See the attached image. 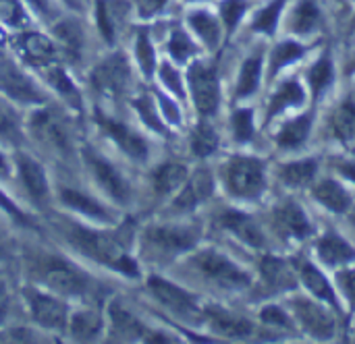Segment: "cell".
Instances as JSON below:
<instances>
[{
    "instance_id": "44dd1931",
    "label": "cell",
    "mask_w": 355,
    "mask_h": 344,
    "mask_svg": "<svg viewBox=\"0 0 355 344\" xmlns=\"http://www.w3.org/2000/svg\"><path fill=\"white\" fill-rule=\"evenodd\" d=\"M275 224L283 235L293 239H304L310 235V222L295 201H285L275 210Z\"/></svg>"
},
{
    "instance_id": "f6af8a7d",
    "label": "cell",
    "mask_w": 355,
    "mask_h": 344,
    "mask_svg": "<svg viewBox=\"0 0 355 344\" xmlns=\"http://www.w3.org/2000/svg\"><path fill=\"white\" fill-rule=\"evenodd\" d=\"M304 54V48L295 42H283L281 46H277L272 60H270V75H277L285 64L297 60Z\"/></svg>"
},
{
    "instance_id": "3957f363",
    "label": "cell",
    "mask_w": 355,
    "mask_h": 344,
    "mask_svg": "<svg viewBox=\"0 0 355 344\" xmlns=\"http://www.w3.org/2000/svg\"><path fill=\"white\" fill-rule=\"evenodd\" d=\"M27 127L46 150H52L58 156L73 154V133L69 129V123L58 110L50 108L48 104L35 106L27 120Z\"/></svg>"
},
{
    "instance_id": "d4e9b609",
    "label": "cell",
    "mask_w": 355,
    "mask_h": 344,
    "mask_svg": "<svg viewBox=\"0 0 355 344\" xmlns=\"http://www.w3.org/2000/svg\"><path fill=\"white\" fill-rule=\"evenodd\" d=\"M54 42L71 60H77L83 50V29L75 19H62L54 25Z\"/></svg>"
},
{
    "instance_id": "c3c4849f",
    "label": "cell",
    "mask_w": 355,
    "mask_h": 344,
    "mask_svg": "<svg viewBox=\"0 0 355 344\" xmlns=\"http://www.w3.org/2000/svg\"><path fill=\"white\" fill-rule=\"evenodd\" d=\"M233 133L239 143H248L254 137V114L252 110H237L233 114Z\"/></svg>"
},
{
    "instance_id": "d6986e66",
    "label": "cell",
    "mask_w": 355,
    "mask_h": 344,
    "mask_svg": "<svg viewBox=\"0 0 355 344\" xmlns=\"http://www.w3.org/2000/svg\"><path fill=\"white\" fill-rule=\"evenodd\" d=\"M129 12V4L123 0H98L96 2V25L106 44H114L116 33Z\"/></svg>"
},
{
    "instance_id": "e575fe53",
    "label": "cell",
    "mask_w": 355,
    "mask_h": 344,
    "mask_svg": "<svg viewBox=\"0 0 355 344\" xmlns=\"http://www.w3.org/2000/svg\"><path fill=\"white\" fill-rule=\"evenodd\" d=\"M133 56L137 62V69L146 75L152 77L156 71V52H154V44L150 39L148 29H139L135 35V44H133Z\"/></svg>"
},
{
    "instance_id": "be15d7a7",
    "label": "cell",
    "mask_w": 355,
    "mask_h": 344,
    "mask_svg": "<svg viewBox=\"0 0 355 344\" xmlns=\"http://www.w3.org/2000/svg\"><path fill=\"white\" fill-rule=\"evenodd\" d=\"M6 31H4V25L0 23V48H4V44H6Z\"/></svg>"
},
{
    "instance_id": "ee69618b",
    "label": "cell",
    "mask_w": 355,
    "mask_h": 344,
    "mask_svg": "<svg viewBox=\"0 0 355 344\" xmlns=\"http://www.w3.org/2000/svg\"><path fill=\"white\" fill-rule=\"evenodd\" d=\"M168 54L173 60L183 64L196 54V44L191 42V37L183 29L177 27L171 31V37H168Z\"/></svg>"
},
{
    "instance_id": "e7e4bbea",
    "label": "cell",
    "mask_w": 355,
    "mask_h": 344,
    "mask_svg": "<svg viewBox=\"0 0 355 344\" xmlns=\"http://www.w3.org/2000/svg\"><path fill=\"white\" fill-rule=\"evenodd\" d=\"M352 224H354V228H355V214L352 216Z\"/></svg>"
},
{
    "instance_id": "6125c7cd",
    "label": "cell",
    "mask_w": 355,
    "mask_h": 344,
    "mask_svg": "<svg viewBox=\"0 0 355 344\" xmlns=\"http://www.w3.org/2000/svg\"><path fill=\"white\" fill-rule=\"evenodd\" d=\"M60 2H62L64 6H69L71 10H81V6H83L81 0H60Z\"/></svg>"
},
{
    "instance_id": "60d3db41",
    "label": "cell",
    "mask_w": 355,
    "mask_h": 344,
    "mask_svg": "<svg viewBox=\"0 0 355 344\" xmlns=\"http://www.w3.org/2000/svg\"><path fill=\"white\" fill-rule=\"evenodd\" d=\"M260 69H262V60L260 56H252L245 60L243 69H241V75H239V81H237V98H245L250 93H254L258 89V83H260Z\"/></svg>"
},
{
    "instance_id": "db71d44e",
    "label": "cell",
    "mask_w": 355,
    "mask_h": 344,
    "mask_svg": "<svg viewBox=\"0 0 355 344\" xmlns=\"http://www.w3.org/2000/svg\"><path fill=\"white\" fill-rule=\"evenodd\" d=\"M168 0H135V10L141 19H150L154 15H158Z\"/></svg>"
},
{
    "instance_id": "f1b7e54d",
    "label": "cell",
    "mask_w": 355,
    "mask_h": 344,
    "mask_svg": "<svg viewBox=\"0 0 355 344\" xmlns=\"http://www.w3.org/2000/svg\"><path fill=\"white\" fill-rule=\"evenodd\" d=\"M318 255L324 264L329 266H343V264H349L355 260V249L343 241L341 237L329 233L324 239H320L318 243Z\"/></svg>"
},
{
    "instance_id": "4316f807",
    "label": "cell",
    "mask_w": 355,
    "mask_h": 344,
    "mask_svg": "<svg viewBox=\"0 0 355 344\" xmlns=\"http://www.w3.org/2000/svg\"><path fill=\"white\" fill-rule=\"evenodd\" d=\"M185 181H187V168L183 164H177V162L162 164L152 174L154 191L158 195H171V193L179 191Z\"/></svg>"
},
{
    "instance_id": "d6a6232c",
    "label": "cell",
    "mask_w": 355,
    "mask_h": 344,
    "mask_svg": "<svg viewBox=\"0 0 355 344\" xmlns=\"http://www.w3.org/2000/svg\"><path fill=\"white\" fill-rule=\"evenodd\" d=\"M260 270H262L264 280L275 289H293L295 287L291 268L279 257H264L260 264Z\"/></svg>"
},
{
    "instance_id": "6da1fadb",
    "label": "cell",
    "mask_w": 355,
    "mask_h": 344,
    "mask_svg": "<svg viewBox=\"0 0 355 344\" xmlns=\"http://www.w3.org/2000/svg\"><path fill=\"white\" fill-rule=\"evenodd\" d=\"M67 239L77 251H81L92 262L102 264V266H106L123 276H129V278L139 276L135 260L129 255V251L125 249V245L121 243L119 237H114L106 230H96V228L81 226V224H69Z\"/></svg>"
},
{
    "instance_id": "74e56055",
    "label": "cell",
    "mask_w": 355,
    "mask_h": 344,
    "mask_svg": "<svg viewBox=\"0 0 355 344\" xmlns=\"http://www.w3.org/2000/svg\"><path fill=\"white\" fill-rule=\"evenodd\" d=\"M318 23H320V10H318V6L312 0H304L293 10V17H291L289 27L295 33H310Z\"/></svg>"
},
{
    "instance_id": "f546056e",
    "label": "cell",
    "mask_w": 355,
    "mask_h": 344,
    "mask_svg": "<svg viewBox=\"0 0 355 344\" xmlns=\"http://www.w3.org/2000/svg\"><path fill=\"white\" fill-rule=\"evenodd\" d=\"M297 270H300V276L304 280V284L320 299V301H327L333 309L339 311V303H337V295L335 291L331 289L329 280L310 264V262H297Z\"/></svg>"
},
{
    "instance_id": "5b68a950",
    "label": "cell",
    "mask_w": 355,
    "mask_h": 344,
    "mask_svg": "<svg viewBox=\"0 0 355 344\" xmlns=\"http://www.w3.org/2000/svg\"><path fill=\"white\" fill-rule=\"evenodd\" d=\"M198 243V235L189 226L177 224H156L144 233V249L152 257H173L193 249Z\"/></svg>"
},
{
    "instance_id": "cb8c5ba5",
    "label": "cell",
    "mask_w": 355,
    "mask_h": 344,
    "mask_svg": "<svg viewBox=\"0 0 355 344\" xmlns=\"http://www.w3.org/2000/svg\"><path fill=\"white\" fill-rule=\"evenodd\" d=\"M208 322L216 334H223L227 338H248L252 334V324L243 318H237L225 309L218 307H208L206 309Z\"/></svg>"
},
{
    "instance_id": "7a4b0ae2",
    "label": "cell",
    "mask_w": 355,
    "mask_h": 344,
    "mask_svg": "<svg viewBox=\"0 0 355 344\" xmlns=\"http://www.w3.org/2000/svg\"><path fill=\"white\" fill-rule=\"evenodd\" d=\"M33 272L50 293L60 295L62 299L83 297L92 289L87 274L58 255H42L40 260H35Z\"/></svg>"
},
{
    "instance_id": "ab89813d",
    "label": "cell",
    "mask_w": 355,
    "mask_h": 344,
    "mask_svg": "<svg viewBox=\"0 0 355 344\" xmlns=\"http://www.w3.org/2000/svg\"><path fill=\"white\" fill-rule=\"evenodd\" d=\"M216 147H218V135H216L214 127L208 125V123H200L196 127L193 135H191V150H193V154L200 156V158H206V156L214 154Z\"/></svg>"
},
{
    "instance_id": "2e32d148",
    "label": "cell",
    "mask_w": 355,
    "mask_h": 344,
    "mask_svg": "<svg viewBox=\"0 0 355 344\" xmlns=\"http://www.w3.org/2000/svg\"><path fill=\"white\" fill-rule=\"evenodd\" d=\"M17 172L29 197L40 206L46 203L50 197V181L46 174V168L35 158L17 154Z\"/></svg>"
},
{
    "instance_id": "681fc988",
    "label": "cell",
    "mask_w": 355,
    "mask_h": 344,
    "mask_svg": "<svg viewBox=\"0 0 355 344\" xmlns=\"http://www.w3.org/2000/svg\"><path fill=\"white\" fill-rule=\"evenodd\" d=\"M245 12V0H225L220 4V15H223V23L229 31H233L237 27V23L241 21Z\"/></svg>"
},
{
    "instance_id": "4fadbf2b",
    "label": "cell",
    "mask_w": 355,
    "mask_h": 344,
    "mask_svg": "<svg viewBox=\"0 0 355 344\" xmlns=\"http://www.w3.org/2000/svg\"><path fill=\"white\" fill-rule=\"evenodd\" d=\"M106 328L116 341H162L164 336H158L160 332L148 330L137 316H133L127 307L121 303H110L106 314Z\"/></svg>"
},
{
    "instance_id": "836d02e7",
    "label": "cell",
    "mask_w": 355,
    "mask_h": 344,
    "mask_svg": "<svg viewBox=\"0 0 355 344\" xmlns=\"http://www.w3.org/2000/svg\"><path fill=\"white\" fill-rule=\"evenodd\" d=\"M0 23L8 29H27L31 25V10L23 0H0Z\"/></svg>"
},
{
    "instance_id": "4dcf8cb0",
    "label": "cell",
    "mask_w": 355,
    "mask_h": 344,
    "mask_svg": "<svg viewBox=\"0 0 355 344\" xmlns=\"http://www.w3.org/2000/svg\"><path fill=\"white\" fill-rule=\"evenodd\" d=\"M189 27L193 29V33L208 46V48H216L220 42V23L218 19L208 12V10H193L187 17Z\"/></svg>"
},
{
    "instance_id": "f5cc1de1",
    "label": "cell",
    "mask_w": 355,
    "mask_h": 344,
    "mask_svg": "<svg viewBox=\"0 0 355 344\" xmlns=\"http://www.w3.org/2000/svg\"><path fill=\"white\" fill-rule=\"evenodd\" d=\"M262 320L266 324H272V326H281V328H289L291 322L287 318V314L281 309V307H275V305H268L262 309Z\"/></svg>"
},
{
    "instance_id": "30bf717a",
    "label": "cell",
    "mask_w": 355,
    "mask_h": 344,
    "mask_svg": "<svg viewBox=\"0 0 355 344\" xmlns=\"http://www.w3.org/2000/svg\"><path fill=\"white\" fill-rule=\"evenodd\" d=\"M0 93H4L8 100L19 104H31V106L46 104L44 91L33 83V79L25 71H21L10 60H0Z\"/></svg>"
},
{
    "instance_id": "52a82bcc",
    "label": "cell",
    "mask_w": 355,
    "mask_h": 344,
    "mask_svg": "<svg viewBox=\"0 0 355 344\" xmlns=\"http://www.w3.org/2000/svg\"><path fill=\"white\" fill-rule=\"evenodd\" d=\"M191 266L208 280L216 282L223 289H245L250 284V276L241 272L229 257L220 255L214 249L198 251L191 257Z\"/></svg>"
},
{
    "instance_id": "b9f144b4",
    "label": "cell",
    "mask_w": 355,
    "mask_h": 344,
    "mask_svg": "<svg viewBox=\"0 0 355 344\" xmlns=\"http://www.w3.org/2000/svg\"><path fill=\"white\" fill-rule=\"evenodd\" d=\"M316 174V162L314 160H302V162H293V164H285L281 168V176L287 185L293 187H302L308 185Z\"/></svg>"
},
{
    "instance_id": "e0dca14e",
    "label": "cell",
    "mask_w": 355,
    "mask_h": 344,
    "mask_svg": "<svg viewBox=\"0 0 355 344\" xmlns=\"http://www.w3.org/2000/svg\"><path fill=\"white\" fill-rule=\"evenodd\" d=\"M58 195H60V201L64 203V208H69L77 216L87 218L92 222H100V224L112 222L110 212L98 199H94L92 195H87V193H83L79 189H73V187H62L58 191Z\"/></svg>"
},
{
    "instance_id": "6f0895ef",
    "label": "cell",
    "mask_w": 355,
    "mask_h": 344,
    "mask_svg": "<svg viewBox=\"0 0 355 344\" xmlns=\"http://www.w3.org/2000/svg\"><path fill=\"white\" fill-rule=\"evenodd\" d=\"M339 282L341 289L345 291V295L349 297V301L355 305V270H345L339 274Z\"/></svg>"
},
{
    "instance_id": "d590c367",
    "label": "cell",
    "mask_w": 355,
    "mask_h": 344,
    "mask_svg": "<svg viewBox=\"0 0 355 344\" xmlns=\"http://www.w3.org/2000/svg\"><path fill=\"white\" fill-rule=\"evenodd\" d=\"M304 102V89L297 81H287L281 85V89L272 96L270 106H268V118H272L275 114H279L285 108L291 106H300Z\"/></svg>"
},
{
    "instance_id": "7bdbcfd3",
    "label": "cell",
    "mask_w": 355,
    "mask_h": 344,
    "mask_svg": "<svg viewBox=\"0 0 355 344\" xmlns=\"http://www.w3.org/2000/svg\"><path fill=\"white\" fill-rule=\"evenodd\" d=\"M333 131L343 141L355 139V106L352 102H345L337 108L333 116Z\"/></svg>"
},
{
    "instance_id": "83f0119b",
    "label": "cell",
    "mask_w": 355,
    "mask_h": 344,
    "mask_svg": "<svg viewBox=\"0 0 355 344\" xmlns=\"http://www.w3.org/2000/svg\"><path fill=\"white\" fill-rule=\"evenodd\" d=\"M0 139L10 145H19L23 141V123L12 106V100H8L4 93H0Z\"/></svg>"
},
{
    "instance_id": "8992f818",
    "label": "cell",
    "mask_w": 355,
    "mask_h": 344,
    "mask_svg": "<svg viewBox=\"0 0 355 344\" xmlns=\"http://www.w3.org/2000/svg\"><path fill=\"white\" fill-rule=\"evenodd\" d=\"M81 158L85 162V168L89 170L94 183L116 203H127L131 199V187L127 183V179L121 174V170L114 168V164L104 158L102 154H98L92 147H83Z\"/></svg>"
},
{
    "instance_id": "680465c9",
    "label": "cell",
    "mask_w": 355,
    "mask_h": 344,
    "mask_svg": "<svg viewBox=\"0 0 355 344\" xmlns=\"http://www.w3.org/2000/svg\"><path fill=\"white\" fill-rule=\"evenodd\" d=\"M6 311H8V291H6V284L0 280V322L6 316Z\"/></svg>"
},
{
    "instance_id": "8d00e7d4",
    "label": "cell",
    "mask_w": 355,
    "mask_h": 344,
    "mask_svg": "<svg viewBox=\"0 0 355 344\" xmlns=\"http://www.w3.org/2000/svg\"><path fill=\"white\" fill-rule=\"evenodd\" d=\"M133 108L137 116L154 131V133H166V120L162 118V112L158 104L150 96H139L133 100Z\"/></svg>"
},
{
    "instance_id": "277c9868",
    "label": "cell",
    "mask_w": 355,
    "mask_h": 344,
    "mask_svg": "<svg viewBox=\"0 0 355 344\" xmlns=\"http://www.w3.org/2000/svg\"><path fill=\"white\" fill-rule=\"evenodd\" d=\"M23 299L31 320L48 332H64L69 324V307L60 295L42 289H25Z\"/></svg>"
},
{
    "instance_id": "7dc6e473",
    "label": "cell",
    "mask_w": 355,
    "mask_h": 344,
    "mask_svg": "<svg viewBox=\"0 0 355 344\" xmlns=\"http://www.w3.org/2000/svg\"><path fill=\"white\" fill-rule=\"evenodd\" d=\"M308 79H310L312 91H314L316 96H318L322 89H327V87L331 85V81H333V64H331V60H329L327 56L320 58V60L310 69Z\"/></svg>"
},
{
    "instance_id": "9f6ffc18",
    "label": "cell",
    "mask_w": 355,
    "mask_h": 344,
    "mask_svg": "<svg viewBox=\"0 0 355 344\" xmlns=\"http://www.w3.org/2000/svg\"><path fill=\"white\" fill-rule=\"evenodd\" d=\"M158 102H160V112H162V118L171 125H179V110L177 106L173 104V100L164 98V96H158Z\"/></svg>"
},
{
    "instance_id": "94428289",
    "label": "cell",
    "mask_w": 355,
    "mask_h": 344,
    "mask_svg": "<svg viewBox=\"0 0 355 344\" xmlns=\"http://www.w3.org/2000/svg\"><path fill=\"white\" fill-rule=\"evenodd\" d=\"M339 170H341V174H345L347 179H352L355 183V162H347V164H341L339 166Z\"/></svg>"
},
{
    "instance_id": "f35d334b",
    "label": "cell",
    "mask_w": 355,
    "mask_h": 344,
    "mask_svg": "<svg viewBox=\"0 0 355 344\" xmlns=\"http://www.w3.org/2000/svg\"><path fill=\"white\" fill-rule=\"evenodd\" d=\"M310 127H312V116H300L295 118L293 123H287L281 133L277 135V141L283 145V147H295L300 143L306 141L308 133H310Z\"/></svg>"
},
{
    "instance_id": "91938a15",
    "label": "cell",
    "mask_w": 355,
    "mask_h": 344,
    "mask_svg": "<svg viewBox=\"0 0 355 344\" xmlns=\"http://www.w3.org/2000/svg\"><path fill=\"white\" fill-rule=\"evenodd\" d=\"M8 176H10V162L0 150V179H8Z\"/></svg>"
},
{
    "instance_id": "8fae6325",
    "label": "cell",
    "mask_w": 355,
    "mask_h": 344,
    "mask_svg": "<svg viewBox=\"0 0 355 344\" xmlns=\"http://www.w3.org/2000/svg\"><path fill=\"white\" fill-rule=\"evenodd\" d=\"M227 185L233 195L254 199L264 189V166L254 158H233L227 166Z\"/></svg>"
},
{
    "instance_id": "f907efd6",
    "label": "cell",
    "mask_w": 355,
    "mask_h": 344,
    "mask_svg": "<svg viewBox=\"0 0 355 344\" xmlns=\"http://www.w3.org/2000/svg\"><path fill=\"white\" fill-rule=\"evenodd\" d=\"M158 73H160V81H162V85H164L171 93H175L177 98H185L183 79H181V75H179V71H177V69H173L171 64H162Z\"/></svg>"
},
{
    "instance_id": "03108f58",
    "label": "cell",
    "mask_w": 355,
    "mask_h": 344,
    "mask_svg": "<svg viewBox=\"0 0 355 344\" xmlns=\"http://www.w3.org/2000/svg\"><path fill=\"white\" fill-rule=\"evenodd\" d=\"M0 255H2V241H0Z\"/></svg>"
},
{
    "instance_id": "1f68e13d",
    "label": "cell",
    "mask_w": 355,
    "mask_h": 344,
    "mask_svg": "<svg viewBox=\"0 0 355 344\" xmlns=\"http://www.w3.org/2000/svg\"><path fill=\"white\" fill-rule=\"evenodd\" d=\"M314 195L316 199L327 206L329 210L337 212V214H343L347 212V208L352 206V199H349V193L335 181H324L320 183L316 189H314Z\"/></svg>"
},
{
    "instance_id": "9c48e42d",
    "label": "cell",
    "mask_w": 355,
    "mask_h": 344,
    "mask_svg": "<svg viewBox=\"0 0 355 344\" xmlns=\"http://www.w3.org/2000/svg\"><path fill=\"white\" fill-rule=\"evenodd\" d=\"M187 83H189V91H191V98H193L198 112L204 116L214 114L218 108V102H220V87H218L216 69L210 64H204V62H196L189 66Z\"/></svg>"
},
{
    "instance_id": "003e7915",
    "label": "cell",
    "mask_w": 355,
    "mask_h": 344,
    "mask_svg": "<svg viewBox=\"0 0 355 344\" xmlns=\"http://www.w3.org/2000/svg\"><path fill=\"white\" fill-rule=\"evenodd\" d=\"M189 2H202V0H189Z\"/></svg>"
},
{
    "instance_id": "ba28073f",
    "label": "cell",
    "mask_w": 355,
    "mask_h": 344,
    "mask_svg": "<svg viewBox=\"0 0 355 344\" xmlns=\"http://www.w3.org/2000/svg\"><path fill=\"white\" fill-rule=\"evenodd\" d=\"M92 85L104 96H123L131 87V64L123 52H112L92 71Z\"/></svg>"
},
{
    "instance_id": "5bb4252c",
    "label": "cell",
    "mask_w": 355,
    "mask_h": 344,
    "mask_svg": "<svg viewBox=\"0 0 355 344\" xmlns=\"http://www.w3.org/2000/svg\"><path fill=\"white\" fill-rule=\"evenodd\" d=\"M98 123L102 127V131L106 133L108 139L114 141V145H119V150L129 156L135 162H144L150 156V147L148 141L144 139L141 133H137L135 129H131L129 125L114 120L110 116H98Z\"/></svg>"
},
{
    "instance_id": "816d5d0a",
    "label": "cell",
    "mask_w": 355,
    "mask_h": 344,
    "mask_svg": "<svg viewBox=\"0 0 355 344\" xmlns=\"http://www.w3.org/2000/svg\"><path fill=\"white\" fill-rule=\"evenodd\" d=\"M0 210L4 212V214H8L12 220H17V222H21V224H27L29 220H27V216L23 214V210L17 206V201H12L2 189H0Z\"/></svg>"
},
{
    "instance_id": "9a60e30c",
    "label": "cell",
    "mask_w": 355,
    "mask_h": 344,
    "mask_svg": "<svg viewBox=\"0 0 355 344\" xmlns=\"http://www.w3.org/2000/svg\"><path fill=\"white\" fill-rule=\"evenodd\" d=\"M148 291L154 295V299L158 303H162L164 307H168L171 311H175L179 316H191L198 311L196 297L189 295L185 289L173 284L171 280H164L160 276H150L148 278Z\"/></svg>"
},
{
    "instance_id": "603a6c76",
    "label": "cell",
    "mask_w": 355,
    "mask_h": 344,
    "mask_svg": "<svg viewBox=\"0 0 355 344\" xmlns=\"http://www.w3.org/2000/svg\"><path fill=\"white\" fill-rule=\"evenodd\" d=\"M220 224L235 233L243 243L252 245V247H264V235L258 226V222L248 216V214H241V212H235V210H229L220 216Z\"/></svg>"
},
{
    "instance_id": "ffe728a7",
    "label": "cell",
    "mask_w": 355,
    "mask_h": 344,
    "mask_svg": "<svg viewBox=\"0 0 355 344\" xmlns=\"http://www.w3.org/2000/svg\"><path fill=\"white\" fill-rule=\"evenodd\" d=\"M293 311L297 316V320L302 322V326L316 338H331L335 332V320L316 303L312 301H304V299H295L293 303Z\"/></svg>"
},
{
    "instance_id": "bcb514c9",
    "label": "cell",
    "mask_w": 355,
    "mask_h": 344,
    "mask_svg": "<svg viewBox=\"0 0 355 344\" xmlns=\"http://www.w3.org/2000/svg\"><path fill=\"white\" fill-rule=\"evenodd\" d=\"M283 6H285V0H272L264 10H260V12L256 15L254 29H256V31H264V33H275Z\"/></svg>"
},
{
    "instance_id": "484cf974",
    "label": "cell",
    "mask_w": 355,
    "mask_h": 344,
    "mask_svg": "<svg viewBox=\"0 0 355 344\" xmlns=\"http://www.w3.org/2000/svg\"><path fill=\"white\" fill-rule=\"evenodd\" d=\"M46 81L48 85L64 100L67 106H71L73 110H81L83 108V102H81V91L79 87L73 83V79L67 75L64 69L52 64V66H46Z\"/></svg>"
},
{
    "instance_id": "ac0fdd59",
    "label": "cell",
    "mask_w": 355,
    "mask_h": 344,
    "mask_svg": "<svg viewBox=\"0 0 355 344\" xmlns=\"http://www.w3.org/2000/svg\"><path fill=\"white\" fill-rule=\"evenodd\" d=\"M214 191V181L212 174L208 170H198L191 179H187L183 183V187L179 189V195L175 199V210L179 212H189L193 208H198L200 203H204Z\"/></svg>"
},
{
    "instance_id": "7402d4cb",
    "label": "cell",
    "mask_w": 355,
    "mask_h": 344,
    "mask_svg": "<svg viewBox=\"0 0 355 344\" xmlns=\"http://www.w3.org/2000/svg\"><path fill=\"white\" fill-rule=\"evenodd\" d=\"M67 330H69L71 338H75L79 343H89V341H96L102 334L104 318L94 309H79V311L69 314Z\"/></svg>"
},
{
    "instance_id": "7c38bea8",
    "label": "cell",
    "mask_w": 355,
    "mask_h": 344,
    "mask_svg": "<svg viewBox=\"0 0 355 344\" xmlns=\"http://www.w3.org/2000/svg\"><path fill=\"white\" fill-rule=\"evenodd\" d=\"M19 56L35 66V69H46V66H52L56 64V58H58V46L56 42L42 33V31H35V29H19V33L15 35L12 39Z\"/></svg>"
},
{
    "instance_id": "11a10c76",
    "label": "cell",
    "mask_w": 355,
    "mask_h": 344,
    "mask_svg": "<svg viewBox=\"0 0 355 344\" xmlns=\"http://www.w3.org/2000/svg\"><path fill=\"white\" fill-rule=\"evenodd\" d=\"M27 4V8L42 17V19H52L56 15V8H54V2L52 0H23Z\"/></svg>"
}]
</instances>
